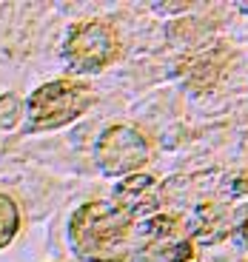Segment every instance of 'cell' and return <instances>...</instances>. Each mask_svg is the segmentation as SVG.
Masks as SVG:
<instances>
[{
    "instance_id": "6da1fadb",
    "label": "cell",
    "mask_w": 248,
    "mask_h": 262,
    "mask_svg": "<svg viewBox=\"0 0 248 262\" xmlns=\"http://www.w3.org/2000/svg\"><path fill=\"white\" fill-rule=\"evenodd\" d=\"M131 220L117 203L92 200L69 223V243L83 262H126L131 254Z\"/></svg>"
},
{
    "instance_id": "7a4b0ae2",
    "label": "cell",
    "mask_w": 248,
    "mask_h": 262,
    "mask_svg": "<svg viewBox=\"0 0 248 262\" xmlns=\"http://www.w3.org/2000/svg\"><path fill=\"white\" fill-rule=\"evenodd\" d=\"M97 94L92 85L77 80H52L32 92L26 103V128L29 131H54L77 120L94 105Z\"/></svg>"
},
{
    "instance_id": "3957f363",
    "label": "cell",
    "mask_w": 248,
    "mask_h": 262,
    "mask_svg": "<svg viewBox=\"0 0 248 262\" xmlns=\"http://www.w3.org/2000/svg\"><path fill=\"white\" fill-rule=\"evenodd\" d=\"M120 54L117 32L103 20H83L69 29V37L63 43V57L72 72L92 74L103 72L109 63H114Z\"/></svg>"
},
{
    "instance_id": "277c9868",
    "label": "cell",
    "mask_w": 248,
    "mask_h": 262,
    "mask_svg": "<svg viewBox=\"0 0 248 262\" xmlns=\"http://www.w3.org/2000/svg\"><path fill=\"white\" fill-rule=\"evenodd\" d=\"M151 160V145L134 125H109L94 143V163L106 177H126Z\"/></svg>"
},
{
    "instance_id": "5b68a950",
    "label": "cell",
    "mask_w": 248,
    "mask_h": 262,
    "mask_svg": "<svg viewBox=\"0 0 248 262\" xmlns=\"http://www.w3.org/2000/svg\"><path fill=\"white\" fill-rule=\"evenodd\" d=\"M194 256V245L185 236V228L177 216H151L143 225L140 248L131 262H189Z\"/></svg>"
},
{
    "instance_id": "8992f818",
    "label": "cell",
    "mask_w": 248,
    "mask_h": 262,
    "mask_svg": "<svg viewBox=\"0 0 248 262\" xmlns=\"http://www.w3.org/2000/svg\"><path fill=\"white\" fill-rule=\"evenodd\" d=\"M114 200L126 214L137 216V214H149L160 205V183L149 174H134L126 177L123 183H117L114 188Z\"/></svg>"
},
{
    "instance_id": "52a82bcc",
    "label": "cell",
    "mask_w": 248,
    "mask_h": 262,
    "mask_svg": "<svg viewBox=\"0 0 248 262\" xmlns=\"http://www.w3.org/2000/svg\"><path fill=\"white\" fill-rule=\"evenodd\" d=\"M20 231V211L9 194H0V248H6Z\"/></svg>"
},
{
    "instance_id": "ba28073f",
    "label": "cell",
    "mask_w": 248,
    "mask_h": 262,
    "mask_svg": "<svg viewBox=\"0 0 248 262\" xmlns=\"http://www.w3.org/2000/svg\"><path fill=\"white\" fill-rule=\"evenodd\" d=\"M20 114H23V103H20L14 94H3V97H0V131L14 128Z\"/></svg>"
},
{
    "instance_id": "9c48e42d",
    "label": "cell",
    "mask_w": 248,
    "mask_h": 262,
    "mask_svg": "<svg viewBox=\"0 0 248 262\" xmlns=\"http://www.w3.org/2000/svg\"><path fill=\"white\" fill-rule=\"evenodd\" d=\"M157 12H185V3H154Z\"/></svg>"
},
{
    "instance_id": "30bf717a",
    "label": "cell",
    "mask_w": 248,
    "mask_h": 262,
    "mask_svg": "<svg viewBox=\"0 0 248 262\" xmlns=\"http://www.w3.org/2000/svg\"><path fill=\"white\" fill-rule=\"evenodd\" d=\"M240 239H242V243H248V220L240 225Z\"/></svg>"
},
{
    "instance_id": "8fae6325",
    "label": "cell",
    "mask_w": 248,
    "mask_h": 262,
    "mask_svg": "<svg viewBox=\"0 0 248 262\" xmlns=\"http://www.w3.org/2000/svg\"><path fill=\"white\" fill-rule=\"evenodd\" d=\"M240 12H245V14H248V3H240Z\"/></svg>"
}]
</instances>
